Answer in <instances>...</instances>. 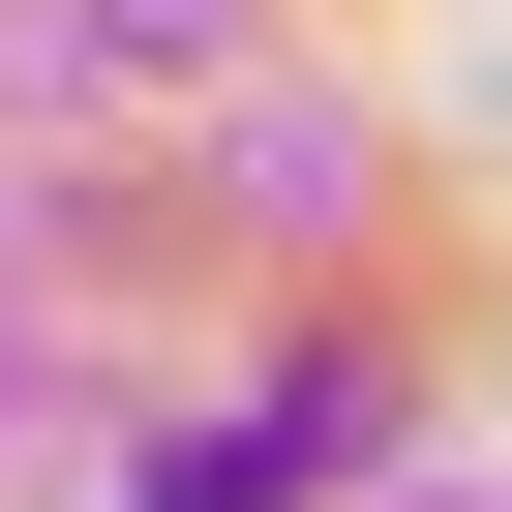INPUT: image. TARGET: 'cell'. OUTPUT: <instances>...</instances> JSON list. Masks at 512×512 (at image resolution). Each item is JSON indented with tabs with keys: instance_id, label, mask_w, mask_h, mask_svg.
<instances>
[{
	"instance_id": "1",
	"label": "cell",
	"mask_w": 512,
	"mask_h": 512,
	"mask_svg": "<svg viewBox=\"0 0 512 512\" xmlns=\"http://www.w3.org/2000/svg\"><path fill=\"white\" fill-rule=\"evenodd\" d=\"M362 422H392V362L332 332V362H302L272 422H181V452H151V512H272V482H302V452H362Z\"/></svg>"
}]
</instances>
